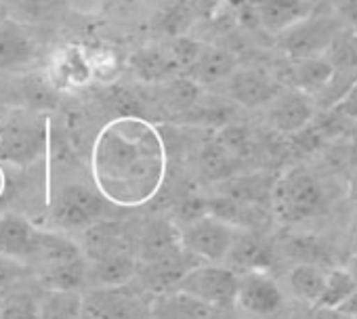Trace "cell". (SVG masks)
<instances>
[{
	"instance_id": "obj_30",
	"label": "cell",
	"mask_w": 357,
	"mask_h": 319,
	"mask_svg": "<svg viewBox=\"0 0 357 319\" xmlns=\"http://www.w3.org/2000/svg\"><path fill=\"white\" fill-rule=\"evenodd\" d=\"M336 13L342 24H347L353 32H357V0H338Z\"/></svg>"
},
{
	"instance_id": "obj_3",
	"label": "cell",
	"mask_w": 357,
	"mask_h": 319,
	"mask_svg": "<svg viewBox=\"0 0 357 319\" xmlns=\"http://www.w3.org/2000/svg\"><path fill=\"white\" fill-rule=\"evenodd\" d=\"M321 185L303 169L284 173L271 187V204L275 215L286 223H301L315 217L324 208Z\"/></svg>"
},
{
	"instance_id": "obj_28",
	"label": "cell",
	"mask_w": 357,
	"mask_h": 319,
	"mask_svg": "<svg viewBox=\"0 0 357 319\" xmlns=\"http://www.w3.org/2000/svg\"><path fill=\"white\" fill-rule=\"evenodd\" d=\"M24 273H26V263L0 254V300H5L9 296V292L24 277Z\"/></svg>"
},
{
	"instance_id": "obj_12",
	"label": "cell",
	"mask_w": 357,
	"mask_h": 319,
	"mask_svg": "<svg viewBox=\"0 0 357 319\" xmlns=\"http://www.w3.org/2000/svg\"><path fill=\"white\" fill-rule=\"evenodd\" d=\"M313 116V97L296 88H282V93L267 105V120L282 134H298L311 124Z\"/></svg>"
},
{
	"instance_id": "obj_33",
	"label": "cell",
	"mask_w": 357,
	"mask_h": 319,
	"mask_svg": "<svg viewBox=\"0 0 357 319\" xmlns=\"http://www.w3.org/2000/svg\"><path fill=\"white\" fill-rule=\"evenodd\" d=\"M5 189H7V177H5V171H3V166H0V198H3Z\"/></svg>"
},
{
	"instance_id": "obj_9",
	"label": "cell",
	"mask_w": 357,
	"mask_h": 319,
	"mask_svg": "<svg viewBox=\"0 0 357 319\" xmlns=\"http://www.w3.org/2000/svg\"><path fill=\"white\" fill-rule=\"evenodd\" d=\"M103 198L97 189H89L84 185H70L66 187L55 206H53V221L61 229H80L91 227L103 210Z\"/></svg>"
},
{
	"instance_id": "obj_7",
	"label": "cell",
	"mask_w": 357,
	"mask_h": 319,
	"mask_svg": "<svg viewBox=\"0 0 357 319\" xmlns=\"http://www.w3.org/2000/svg\"><path fill=\"white\" fill-rule=\"evenodd\" d=\"M236 304L250 315L271 317L284 304V292L269 271H242L238 273Z\"/></svg>"
},
{
	"instance_id": "obj_8",
	"label": "cell",
	"mask_w": 357,
	"mask_h": 319,
	"mask_svg": "<svg viewBox=\"0 0 357 319\" xmlns=\"http://www.w3.org/2000/svg\"><path fill=\"white\" fill-rule=\"evenodd\" d=\"M225 86L227 95L242 107H267L284 88L275 76L261 68H236Z\"/></svg>"
},
{
	"instance_id": "obj_20",
	"label": "cell",
	"mask_w": 357,
	"mask_h": 319,
	"mask_svg": "<svg viewBox=\"0 0 357 319\" xmlns=\"http://www.w3.org/2000/svg\"><path fill=\"white\" fill-rule=\"evenodd\" d=\"M51 74L61 88H78L93 80V68L89 53L82 47H66L57 53L51 65Z\"/></svg>"
},
{
	"instance_id": "obj_17",
	"label": "cell",
	"mask_w": 357,
	"mask_h": 319,
	"mask_svg": "<svg viewBox=\"0 0 357 319\" xmlns=\"http://www.w3.org/2000/svg\"><path fill=\"white\" fill-rule=\"evenodd\" d=\"M236 61L229 53L217 49V47H206L200 45L196 57L192 63L183 70V78L192 80L194 84H215L219 80H227V76L236 70Z\"/></svg>"
},
{
	"instance_id": "obj_4",
	"label": "cell",
	"mask_w": 357,
	"mask_h": 319,
	"mask_svg": "<svg viewBox=\"0 0 357 319\" xmlns=\"http://www.w3.org/2000/svg\"><path fill=\"white\" fill-rule=\"evenodd\" d=\"M170 290L192 296L204 302L206 306L221 311L236 304L238 273L225 265H215V263L194 265L176 279V283Z\"/></svg>"
},
{
	"instance_id": "obj_2",
	"label": "cell",
	"mask_w": 357,
	"mask_h": 319,
	"mask_svg": "<svg viewBox=\"0 0 357 319\" xmlns=\"http://www.w3.org/2000/svg\"><path fill=\"white\" fill-rule=\"evenodd\" d=\"M36 258L43 265L40 281L47 290L80 292V288L86 286L89 260L82 248L63 233L38 231Z\"/></svg>"
},
{
	"instance_id": "obj_32",
	"label": "cell",
	"mask_w": 357,
	"mask_h": 319,
	"mask_svg": "<svg viewBox=\"0 0 357 319\" xmlns=\"http://www.w3.org/2000/svg\"><path fill=\"white\" fill-rule=\"evenodd\" d=\"M336 313L344 315L347 319H357V290L336 309Z\"/></svg>"
},
{
	"instance_id": "obj_21",
	"label": "cell",
	"mask_w": 357,
	"mask_h": 319,
	"mask_svg": "<svg viewBox=\"0 0 357 319\" xmlns=\"http://www.w3.org/2000/svg\"><path fill=\"white\" fill-rule=\"evenodd\" d=\"M334 76H336L334 65L324 55L296 59L294 68H292V86L290 88H296V91L313 97L317 93H324L332 84Z\"/></svg>"
},
{
	"instance_id": "obj_14",
	"label": "cell",
	"mask_w": 357,
	"mask_h": 319,
	"mask_svg": "<svg viewBox=\"0 0 357 319\" xmlns=\"http://www.w3.org/2000/svg\"><path fill=\"white\" fill-rule=\"evenodd\" d=\"M280 38H282L286 53L296 61V59L321 55V51L328 49L336 36L332 34V26L328 20L313 17L311 13L307 20H303L294 28L280 34Z\"/></svg>"
},
{
	"instance_id": "obj_34",
	"label": "cell",
	"mask_w": 357,
	"mask_h": 319,
	"mask_svg": "<svg viewBox=\"0 0 357 319\" xmlns=\"http://www.w3.org/2000/svg\"><path fill=\"white\" fill-rule=\"evenodd\" d=\"M347 269H349V273L353 275V279H355V286H357V258H355V260H353V263H351Z\"/></svg>"
},
{
	"instance_id": "obj_23",
	"label": "cell",
	"mask_w": 357,
	"mask_h": 319,
	"mask_svg": "<svg viewBox=\"0 0 357 319\" xmlns=\"http://www.w3.org/2000/svg\"><path fill=\"white\" fill-rule=\"evenodd\" d=\"M326 269L315 263H296L288 273L290 292L305 304L315 306L324 290Z\"/></svg>"
},
{
	"instance_id": "obj_29",
	"label": "cell",
	"mask_w": 357,
	"mask_h": 319,
	"mask_svg": "<svg viewBox=\"0 0 357 319\" xmlns=\"http://www.w3.org/2000/svg\"><path fill=\"white\" fill-rule=\"evenodd\" d=\"M332 109L347 118V120H357V80L351 82L332 103Z\"/></svg>"
},
{
	"instance_id": "obj_24",
	"label": "cell",
	"mask_w": 357,
	"mask_h": 319,
	"mask_svg": "<svg viewBox=\"0 0 357 319\" xmlns=\"http://www.w3.org/2000/svg\"><path fill=\"white\" fill-rule=\"evenodd\" d=\"M357 290L353 275L349 273V269H328L326 271V279H324V290L321 296L315 304V309L319 311H336L353 292Z\"/></svg>"
},
{
	"instance_id": "obj_25",
	"label": "cell",
	"mask_w": 357,
	"mask_h": 319,
	"mask_svg": "<svg viewBox=\"0 0 357 319\" xmlns=\"http://www.w3.org/2000/svg\"><path fill=\"white\" fill-rule=\"evenodd\" d=\"M40 319H84L82 294L49 290L40 300Z\"/></svg>"
},
{
	"instance_id": "obj_19",
	"label": "cell",
	"mask_w": 357,
	"mask_h": 319,
	"mask_svg": "<svg viewBox=\"0 0 357 319\" xmlns=\"http://www.w3.org/2000/svg\"><path fill=\"white\" fill-rule=\"evenodd\" d=\"M130 68L137 74V78L147 84H164L176 76H181L172 55L168 53V49H162V47L139 49L130 57Z\"/></svg>"
},
{
	"instance_id": "obj_26",
	"label": "cell",
	"mask_w": 357,
	"mask_h": 319,
	"mask_svg": "<svg viewBox=\"0 0 357 319\" xmlns=\"http://www.w3.org/2000/svg\"><path fill=\"white\" fill-rule=\"evenodd\" d=\"M55 0H3V5L9 9L11 20L20 24H30V22H40L45 20Z\"/></svg>"
},
{
	"instance_id": "obj_27",
	"label": "cell",
	"mask_w": 357,
	"mask_h": 319,
	"mask_svg": "<svg viewBox=\"0 0 357 319\" xmlns=\"http://www.w3.org/2000/svg\"><path fill=\"white\" fill-rule=\"evenodd\" d=\"M0 319H40V300L26 292L7 296L0 306Z\"/></svg>"
},
{
	"instance_id": "obj_1",
	"label": "cell",
	"mask_w": 357,
	"mask_h": 319,
	"mask_svg": "<svg viewBox=\"0 0 357 319\" xmlns=\"http://www.w3.org/2000/svg\"><path fill=\"white\" fill-rule=\"evenodd\" d=\"M168 153L160 130L139 116H118L95 137L91 177L97 194L120 208L149 204L162 189Z\"/></svg>"
},
{
	"instance_id": "obj_15",
	"label": "cell",
	"mask_w": 357,
	"mask_h": 319,
	"mask_svg": "<svg viewBox=\"0 0 357 319\" xmlns=\"http://www.w3.org/2000/svg\"><path fill=\"white\" fill-rule=\"evenodd\" d=\"M38 231L26 217L15 212L0 215V254L28 263L38 252Z\"/></svg>"
},
{
	"instance_id": "obj_10",
	"label": "cell",
	"mask_w": 357,
	"mask_h": 319,
	"mask_svg": "<svg viewBox=\"0 0 357 319\" xmlns=\"http://www.w3.org/2000/svg\"><path fill=\"white\" fill-rule=\"evenodd\" d=\"M49 134L40 139V128L24 118H11L0 128V160H7L13 164H28L38 157L40 149L47 147Z\"/></svg>"
},
{
	"instance_id": "obj_22",
	"label": "cell",
	"mask_w": 357,
	"mask_h": 319,
	"mask_svg": "<svg viewBox=\"0 0 357 319\" xmlns=\"http://www.w3.org/2000/svg\"><path fill=\"white\" fill-rule=\"evenodd\" d=\"M215 309L204 302L168 290L151 304V319H213Z\"/></svg>"
},
{
	"instance_id": "obj_13",
	"label": "cell",
	"mask_w": 357,
	"mask_h": 319,
	"mask_svg": "<svg viewBox=\"0 0 357 319\" xmlns=\"http://www.w3.org/2000/svg\"><path fill=\"white\" fill-rule=\"evenodd\" d=\"M38 57V45L24 24L0 20V72L30 68Z\"/></svg>"
},
{
	"instance_id": "obj_18",
	"label": "cell",
	"mask_w": 357,
	"mask_h": 319,
	"mask_svg": "<svg viewBox=\"0 0 357 319\" xmlns=\"http://www.w3.org/2000/svg\"><path fill=\"white\" fill-rule=\"evenodd\" d=\"M225 263H229V269H234V271L240 269V273L255 271V269L267 271L273 263V250L263 238H259L255 233L238 231Z\"/></svg>"
},
{
	"instance_id": "obj_11",
	"label": "cell",
	"mask_w": 357,
	"mask_h": 319,
	"mask_svg": "<svg viewBox=\"0 0 357 319\" xmlns=\"http://www.w3.org/2000/svg\"><path fill=\"white\" fill-rule=\"evenodd\" d=\"M244 3L255 24L275 36L294 28L313 13L309 0H244Z\"/></svg>"
},
{
	"instance_id": "obj_31",
	"label": "cell",
	"mask_w": 357,
	"mask_h": 319,
	"mask_svg": "<svg viewBox=\"0 0 357 319\" xmlns=\"http://www.w3.org/2000/svg\"><path fill=\"white\" fill-rule=\"evenodd\" d=\"M68 7L80 15H97L103 5H105V0H66Z\"/></svg>"
},
{
	"instance_id": "obj_16",
	"label": "cell",
	"mask_w": 357,
	"mask_h": 319,
	"mask_svg": "<svg viewBox=\"0 0 357 319\" xmlns=\"http://www.w3.org/2000/svg\"><path fill=\"white\" fill-rule=\"evenodd\" d=\"M137 271L139 265L128 252L120 248H107L103 252L93 254V258L89 260L86 281L93 279L95 288L122 286V283H130V279L137 277Z\"/></svg>"
},
{
	"instance_id": "obj_35",
	"label": "cell",
	"mask_w": 357,
	"mask_h": 319,
	"mask_svg": "<svg viewBox=\"0 0 357 319\" xmlns=\"http://www.w3.org/2000/svg\"><path fill=\"white\" fill-rule=\"evenodd\" d=\"M84 319H91V317H86V315H84Z\"/></svg>"
},
{
	"instance_id": "obj_6",
	"label": "cell",
	"mask_w": 357,
	"mask_h": 319,
	"mask_svg": "<svg viewBox=\"0 0 357 319\" xmlns=\"http://www.w3.org/2000/svg\"><path fill=\"white\" fill-rule=\"evenodd\" d=\"M82 311L91 319H151V302L128 283L91 288L82 294Z\"/></svg>"
},
{
	"instance_id": "obj_5",
	"label": "cell",
	"mask_w": 357,
	"mask_h": 319,
	"mask_svg": "<svg viewBox=\"0 0 357 319\" xmlns=\"http://www.w3.org/2000/svg\"><path fill=\"white\" fill-rule=\"evenodd\" d=\"M240 227L219 219L217 215H202L188 225V229L178 235L181 248L204 263L223 265Z\"/></svg>"
}]
</instances>
